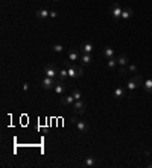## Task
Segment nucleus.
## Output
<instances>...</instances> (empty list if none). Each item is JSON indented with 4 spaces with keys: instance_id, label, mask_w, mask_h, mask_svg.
<instances>
[{
    "instance_id": "obj_1",
    "label": "nucleus",
    "mask_w": 152,
    "mask_h": 168,
    "mask_svg": "<svg viewBox=\"0 0 152 168\" xmlns=\"http://www.w3.org/2000/svg\"><path fill=\"white\" fill-rule=\"evenodd\" d=\"M140 86H143V80H141V76H140V74L132 76V77L128 80V83H126V88H128V91H129V92L135 91V89H137V88H140Z\"/></svg>"
},
{
    "instance_id": "obj_2",
    "label": "nucleus",
    "mask_w": 152,
    "mask_h": 168,
    "mask_svg": "<svg viewBox=\"0 0 152 168\" xmlns=\"http://www.w3.org/2000/svg\"><path fill=\"white\" fill-rule=\"evenodd\" d=\"M70 121H72L73 124H76V127H78V130H79L81 133H87V132H88V124H87L85 121L78 120L76 117H72V118H70Z\"/></svg>"
},
{
    "instance_id": "obj_3",
    "label": "nucleus",
    "mask_w": 152,
    "mask_h": 168,
    "mask_svg": "<svg viewBox=\"0 0 152 168\" xmlns=\"http://www.w3.org/2000/svg\"><path fill=\"white\" fill-rule=\"evenodd\" d=\"M56 79L55 77H49V76H46L43 80H41V86L44 88V89H53L55 86H56Z\"/></svg>"
},
{
    "instance_id": "obj_4",
    "label": "nucleus",
    "mask_w": 152,
    "mask_h": 168,
    "mask_svg": "<svg viewBox=\"0 0 152 168\" xmlns=\"http://www.w3.org/2000/svg\"><path fill=\"white\" fill-rule=\"evenodd\" d=\"M122 8L119 6V3H114L113 6H111V17H113V20H116V21H119V18H122Z\"/></svg>"
},
{
    "instance_id": "obj_5",
    "label": "nucleus",
    "mask_w": 152,
    "mask_h": 168,
    "mask_svg": "<svg viewBox=\"0 0 152 168\" xmlns=\"http://www.w3.org/2000/svg\"><path fill=\"white\" fill-rule=\"evenodd\" d=\"M44 73H46V76H49V77H55V79H58V73H59V70H56L52 64H49V65L44 67Z\"/></svg>"
},
{
    "instance_id": "obj_6",
    "label": "nucleus",
    "mask_w": 152,
    "mask_h": 168,
    "mask_svg": "<svg viewBox=\"0 0 152 168\" xmlns=\"http://www.w3.org/2000/svg\"><path fill=\"white\" fill-rule=\"evenodd\" d=\"M72 108H73V111H75L76 114H81V115H82V114L85 112V103H84L82 100H76Z\"/></svg>"
},
{
    "instance_id": "obj_7",
    "label": "nucleus",
    "mask_w": 152,
    "mask_h": 168,
    "mask_svg": "<svg viewBox=\"0 0 152 168\" xmlns=\"http://www.w3.org/2000/svg\"><path fill=\"white\" fill-rule=\"evenodd\" d=\"M53 91H55L58 95H64V94H66V91H67V86H66V83H64V82H58V83H56V86L53 88Z\"/></svg>"
},
{
    "instance_id": "obj_8",
    "label": "nucleus",
    "mask_w": 152,
    "mask_h": 168,
    "mask_svg": "<svg viewBox=\"0 0 152 168\" xmlns=\"http://www.w3.org/2000/svg\"><path fill=\"white\" fill-rule=\"evenodd\" d=\"M75 102H76V100H75L73 94H69V95L61 97V103H62L64 106H73V103H75Z\"/></svg>"
},
{
    "instance_id": "obj_9",
    "label": "nucleus",
    "mask_w": 152,
    "mask_h": 168,
    "mask_svg": "<svg viewBox=\"0 0 152 168\" xmlns=\"http://www.w3.org/2000/svg\"><path fill=\"white\" fill-rule=\"evenodd\" d=\"M93 50H94V47H93L91 43H82L81 44V52L82 53H93Z\"/></svg>"
},
{
    "instance_id": "obj_10",
    "label": "nucleus",
    "mask_w": 152,
    "mask_h": 168,
    "mask_svg": "<svg viewBox=\"0 0 152 168\" xmlns=\"http://www.w3.org/2000/svg\"><path fill=\"white\" fill-rule=\"evenodd\" d=\"M35 15H37V18L44 20V18H47V17L50 15V11H47V9H38V11L35 12Z\"/></svg>"
},
{
    "instance_id": "obj_11",
    "label": "nucleus",
    "mask_w": 152,
    "mask_h": 168,
    "mask_svg": "<svg viewBox=\"0 0 152 168\" xmlns=\"http://www.w3.org/2000/svg\"><path fill=\"white\" fill-rule=\"evenodd\" d=\"M113 97H114V99H122V97H125V88L117 86V88L114 89V92H113Z\"/></svg>"
},
{
    "instance_id": "obj_12",
    "label": "nucleus",
    "mask_w": 152,
    "mask_h": 168,
    "mask_svg": "<svg viewBox=\"0 0 152 168\" xmlns=\"http://www.w3.org/2000/svg\"><path fill=\"white\" fill-rule=\"evenodd\" d=\"M143 89H144L147 94L152 92V77H149V79H146V80L143 82Z\"/></svg>"
},
{
    "instance_id": "obj_13",
    "label": "nucleus",
    "mask_w": 152,
    "mask_h": 168,
    "mask_svg": "<svg viewBox=\"0 0 152 168\" xmlns=\"http://www.w3.org/2000/svg\"><path fill=\"white\" fill-rule=\"evenodd\" d=\"M102 55H103L106 59L114 58V49H113V47H105V49L102 50Z\"/></svg>"
},
{
    "instance_id": "obj_14",
    "label": "nucleus",
    "mask_w": 152,
    "mask_h": 168,
    "mask_svg": "<svg viewBox=\"0 0 152 168\" xmlns=\"http://www.w3.org/2000/svg\"><path fill=\"white\" fill-rule=\"evenodd\" d=\"M67 77H69V71H67V68H61L59 73H58V80H59V82H66Z\"/></svg>"
},
{
    "instance_id": "obj_15",
    "label": "nucleus",
    "mask_w": 152,
    "mask_h": 168,
    "mask_svg": "<svg viewBox=\"0 0 152 168\" xmlns=\"http://www.w3.org/2000/svg\"><path fill=\"white\" fill-rule=\"evenodd\" d=\"M67 55H69V59H70V61H79V59H81V55H79L76 50H69Z\"/></svg>"
},
{
    "instance_id": "obj_16",
    "label": "nucleus",
    "mask_w": 152,
    "mask_h": 168,
    "mask_svg": "<svg viewBox=\"0 0 152 168\" xmlns=\"http://www.w3.org/2000/svg\"><path fill=\"white\" fill-rule=\"evenodd\" d=\"M81 61H82V64H90L93 61V55L91 53H82L81 55Z\"/></svg>"
},
{
    "instance_id": "obj_17",
    "label": "nucleus",
    "mask_w": 152,
    "mask_h": 168,
    "mask_svg": "<svg viewBox=\"0 0 152 168\" xmlns=\"http://www.w3.org/2000/svg\"><path fill=\"white\" fill-rule=\"evenodd\" d=\"M117 62H119V65H120V67H125V65H128L129 58H128L126 55H120V56L117 58Z\"/></svg>"
},
{
    "instance_id": "obj_18",
    "label": "nucleus",
    "mask_w": 152,
    "mask_h": 168,
    "mask_svg": "<svg viewBox=\"0 0 152 168\" xmlns=\"http://www.w3.org/2000/svg\"><path fill=\"white\" fill-rule=\"evenodd\" d=\"M106 65H108V68L110 70H114L117 65H119V62H117V58L114 56V58H110L108 61H106Z\"/></svg>"
},
{
    "instance_id": "obj_19",
    "label": "nucleus",
    "mask_w": 152,
    "mask_h": 168,
    "mask_svg": "<svg viewBox=\"0 0 152 168\" xmlns=\"http://www.w3.org/2000/svg\"><path fill=\"white\" fill-rule=\"evenodd\" d=\"M96 165V157L93 156H87L84 160V166H94Z\"/></svg>"
},
{
    "instance_id": "obj_20",
    "label": "nucleus",
    "mask_w": 152,
    "mask_h": 168,
    "mask_svg": "<svg viewBox=\"0 0 152 168\" xmlns=\"http://www.w3.org/2000/svg\"><path fill=\"white\" fill-rule=\"evenodd\" d=\"M129 17H132V9H131V8H126V9L122 12V20H123V21H126Z\"/></svg>"
},
{
    "instance_id": "obj_21",
    "label": "nucleus",
    "mask_w": 152,
    "mask_h": 168,
    "mask_svg": "<svg viewBox=\"0 0 152 168\" xmlns=\"http://www.w3.org/2000/svg\"><path fill=\"white\" fill-rule=\"evenodd\" d=\"M72 94H73V97H75V100H82V92L78 89V88H75L73 91H72Z\"/></svg>"
},
{
    "instance_id": "obj_22",
    "label": "nucleus",
    "mask_w": 152,
    "mask_h": 168,
    "mask_svg": "<svg viewBox=\"0 0 152 168\" xmlns=\"http://www.w3.org/2000/svg\"><path fill=\"white\" fill-rule=\"evenodd\" d=\"M52 50L56 52V53H61V52L64 50V47H62L61 44H53V46H52Z\"/></svg>"
},
{
    "instance_id": "obj_23",
    "label": "nucleus",
    "mask_w": 152,
    "mask_h": 168,
    "mask_svg": "<svg viewBox=\"0 0 152 168\" xmlns=\"http://www.w3.org/2000/svg\"><path fill=\"white\" fill-rule=\"evenodd\" d=\"M126 70H128V73H137V65L135 64H128Z\"/></svg>"
},
{
    "instance_id": "obj_24",
    "label": "nucleus",
    "mask_w": 152,
    "mask_h": 168,
    "mask_svg": "<svg viewBox=\"0 0 152 168\" xmlns=\"http://www.w3.org/2000/svg\"><path fill=\"white\" fill-rule=\"evenodd\" d=\"M76 73H78V77H82V76H84V70L79 68V67H76Z\"/></svg>"
},
{
    "instance_id": "obj_25",
    "label": "nucleus",
    "mask_w": 152,
    "mask_h": 168,
    "mask_svg": "<svg viewBox=\"0 0 152 168\" xmlns=\"http://www.w3.org/2000/svg\"><path fill=\"white\" fill-rule=\"evenodd\" d=\"M119 73H120V76H125V74H126V73H128V70H126V68H125V67H122V68H120V71H119Z\"/></svg>"
},
{
    "instance_id": "obj_26",
    "label": "nucleus",
    "mask_w": 152,
    "mask_h": 168,
    "mask_svg": "<svg viewBox=\"0 0 152 168\" xmlns=\"http://www.w3.org/2000/svg\"><path fill=\"white\" fill-rule=\"evenodd\" d=\"M50 17H52V18H56V17H58V12H56V11H50Z\"/></svg>"
},
{
    "instance_id": "obj_27",
    "label": "nucleus",
    "mask_w": 152,
    "mask_h": 168,
    "mask_svg": "<svg viewBox=\"0 0 152 168\" xmlns=\"http://www.w3.org/2000/svg\"><path fill=\"white\" fill-rule=\"evenodd\" d=\"M23 89H25V91H28V89H29V85H28V83H25V85H23Z\"/></svg>"
},
{
    "instance_id": "obj_28",
    "label": "nucleus",
    "mask_w": 152,
    "mask_h": 168,
    "mask_svg": "<svg viewBox=\"0 0 152 168\" xmlns=\"http://www.w3.org/2000/svg\"><path fill=\"white\" fill-rule=\"evenodd\" d=\"M53 2H59V0H53Z\"/></svg>"
}]
</instances>
